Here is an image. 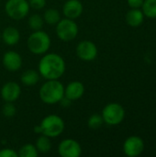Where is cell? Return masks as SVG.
Returning a JSON list of instances; mask_svg holds the SVG:
<instances>
[{
    "instance_id": "obj_7",
    "label": "cell",
    "mask_w": 156,
    "mask_h": 157,
    "mask_svg": "<svg viewBox=\"0 0 156 157\" xmlns=\"http://www.w3.org/2000/svg\"><path fill=\"white\" fill-rule=\"evenodd\" d=\"M101 115L105 123L114 126L123 121L125 118V110L119 103H109L105 106Z\"/></svg>"
},
{
    "instance_id": "obj_18",
    "label": "cell",
    "mask_w": 156,
    "mask_h": 157,
    "mask_svg": "<svg viewBox=\"0 0 156 157\" xmlns=\"http://www.w3.org/2000/svg\"><path fill=\"white\" fill-rule=\"evenodd\" d=\"M35 146L38 150L39 153L41 154H47L51 150V138L41 134L40 135L37 140H36V144Z\"/></svg>"
},
{
    "instance_id": "obj_14",
    "label": "cell",
    "mask_w": 156,
    "mask_h": 157,
    "mask_svg": "<svg viewBox=\"0 0 156 157\" xmlns=\"http://www.w3.org/2000/svg\"><path fill=\"white\" fill-rule=\"evenodd\" d=\"M85 93V86L80 81L70 82L66 87H64V97L72 101L78 100L83 97Z\"/></svg>"
},
{
    "instance_id": "obj_21",
    "label": "cell",
    "mask_w": 156,
    "mask_h": 157,
    "mask_svg": "<svg viewBox=\"0 0 156 157\" xmlns=\"http://www.w3.org/2000/svg\"><path fill=\"white\" fill-rule=\"evenodd\" d=\"M39 155V152L35 145L27 144L19 148L17 152L18 157H37Z\"/></svg>"
},
{
    "instance_id": "obj_22",
    "label": "cell",
    "mask_w": 156,
    "mask_h": 157,
    "mask_svg": "<svg viewBox=\"0 0 156 157\" xmlns=\"http://www.w3.org/2000/svg\"><path fill=\"white\" fill-rule=\"evenodd\" d=\"M28 24H29V29H31L32 30H34V31L35 30H40L43 27L44 19L40 15L33 14L29 17Z\"/></svg>"
},
{
    "instance_id": "obj_12",
    "label": "cell",
    "mask_w": 156,
    "mask_h": 157,
    "mask_svg": "<svg viewBox=\"0 0 156 157\" xmlns=\"http://www.w3.org/2000/svg\"><path fill=\"white\" fill-rule=\"evenodd\" d=\"M3 65L9 72H17L22 66V58L15 51H8L3 56Z\"/></svg>"
},
{
    "instance_id": "obj_8",
    "label": "cell",
    "mask_w": 156,
    "mask_h": 157,
    "mask_svg": "<svg viewBox=\"0 0 156 157\" xmlns=\"http://www.w3.org/2000/svg\"><path fill=\"white\" fill-rule=\"evenodd\" d=\"M58 154L62 157H79L82 154V147L74 139H64L58 146Z\"/></svg>"
},
{
    "instance_id": "obj_16",
    "label": "cell",
    "mask_w": 156,
    "mask_h": 157,
    "mask_svg": "<svg viewBox=\"0 0 156 157\" xmlns=\"http://www.w3.org/2000/svg\"><path fill=\"white\" fill-rule=\"evenodd\" d=\"M143 19L144 14L143 10H140L139 8H131L126 14V21L128 25L133 28L141 26L143 22Z\"/></svg>"
},
{
    "instance_id": "obj_10",
    "label": "cell",
    "mask_w": 156,
    "mask_h": 157,
    "mask_svg": "<svg viewBox=\"0 0 156 157\" xmlns=\"http://www.w3.org/2000/svg\"><path fill=\"white\" fill-rule=\"evenodd\" d=\"M144 150V143L139 136H131L123 144V152L129 157L139 156Z\"/></svg>"
},
{
    "instance_id": "obj_3",
    "label": "cell",
    "mask_w": 156,
    "mask_h": 157,
    "mask_svg": "<svg viewBox=\"0 0 156 157\" xmlns=\"http://www.w3.org/2000/svg\"><path fill=\"white\" fill-rule=\"evenodd\" d=\"M51 44L50 36L40 30H35L32 32L27 40V45L30 52L33 54H44L48 52Z\"/></svg>"
},
{
    "instance_id": "obj_2",
    "label": "cell",
    "mask_w": 156,
    "mask_h": 157,
    "mask_svg": "<svg viewBox=\"0 0 156 157\" xmlns=\"http://www.w3.org/2000/svg\"><path fill=\"white\" fill-rule=\"evenodd\" d=\"M39 95L43 103L49 105L56 104L64 96V86L58 79L47 80L40 86Z\"/></svg>"
},
{
    "instance_id": "obj_13",
    "label": "cell",
    "mask_w": 156,
    "mask_h": 157,
    "mask_svg": "<svg viewBox=\"0 0 156 157\" xmlns=\"http://www.w3.org/2000/svg\"><path fill=\"white\" fill-rule=\"evenodd\" d=\"M83 10V4L79 0H67L63 6V12L65 17L74 20L82 15Z\"/></svg>"
},
{
    "instance_id": "obj_20",
    "label": "cell",
    "mask_w": 156,
    "mask_h": 157,
    "mask_svg": "<svg viewBox=\"0 0 156 157\" xmlns=\"http://www.w3.org/2000/svg\"><path fill=\"white\" fill-rule=\"evenodd\" d=\"M142 7L144 16L150 18H156V0H144Z\"/></svg>"
},
{
    "instance_id": "obj_17",
    "label": "cell",
    "mask_w": 156,
    "mask_h": 157,
    "mask_svg": "<svg viewBox=\"0 0 156 157\" xmlns=\"http://www.w3.org/2000/svg\"><path fill=\"white\" fill-rule=\"evenodd\" d=\"M40 80V74L38 71L33 69L26 70L20 77L21 83L26 86H33Z\"/></svg>"
},
{
    "instance_id": "obj_28",
    "label": "cell",
    "mask_w": 156,
    "mask_h": 157,
    "mask_svg": "<svg viewBox=\"0 0 156 157\" xmlns=\"http://www.w3.org/2000/svg\"><path fill=\"white\" fill-rule=\"evenodd\" d=\"M72 100H70L69 98H67L66 97H64L63 96V98L60 100V104L63 107V108H68V107H70L71 106V104H72Z\"/></svg>"
},
{
    "instance_id": "obj_26",
    "label": "cell",
    "mask_w": 156,
    "mask_h": 157,
    "mask_svg": "<svg viewBox=\"0 0 156 157\" xmlns=\"http://www.w3.org/2000/svg\"><path fill=\"white\" fill-rule=\"evenodd\" d=\"M0 157H18L17 153L11 148H4L0 150Z\"/></svg>"
},
{
    "instance_id": "obj_25",
    "label": "cell",
    "mask_w": 156,
    "mask_h": 157,
    "mask_svg": "<svg viewBox=\"0 0 156 157\" xmlns=\"http://www.w3.org/2000/svg\"><path fill=\"white\" fill-rule=\"evenodd\" d=\"M28 2L33 9H42L46 6V0H29Z\"/></svg>"
},
{
    "instance_id": "obj_9",
    "label": "cell",
    "mask_w": 156,
    "mask_h": 157,
    "mask_svg": "<svg viewBox=\"0 0 156 157\" xmlns=\"http://www.w3.org/2000/svg\"><path fill=\"white\" fill-rule=\"evenodd\" d=\"M76 54L85 62L93 61L97 56V45L90 40H82L76 46Z\"/></svg>"
},
{
    "instance_id": "obj_27",
    "label": "cell",
    "mask_w": 156,
    "mask_h": 157,
    "mask_svg": "<svg viewBox=\"0 0 156 157\" xmlns=\"http://www.w3.org/2000/svg\"><path fill=\"white\" fill-rule=\"evenodd\" d=\"M127 1H128V5L131 8H140L142 7L144 0H127Z\"/></svg>"
},
{
    "instance_id": "obj_29",
    "label": "cell",
    "mask_w": 156,
    "mask_h": 157,
    "mask_svg": "<svg viewBox=\"0 0 156 157\" xmlns=\"http://www.w3.org/2000/svg\"><path fill=\"white\" fill-rule=\"evenodd\" d=\"M1 40H2V35L0 34V41H1Z\"/></svg>"
},
{
    "instance_id": "obj_15",
    "label": "cell",
    "mask_w": 156,
    "mask_h": 157,
    "mask_svg": "<svg viewBox=\"0 0 156 157\" xmlns=\"http://www.w3.org/2000/svg\"><path fill=\"white\" fill-rule=\"evenodd\" d=\"M2 40L9 46L16 45L20 40V34L17 29L14 27H7L2 32Z\"/></svg>"
},
{
    "instance_id": "obj_19",
    "label": "cell",
    "mask_w": 156,
    "mask_h": 157,
    "mask_svg": "<svg viewBox=\"0 0 156 157\" xmlns=\"http://www.w3.org/2000/svg\"><path fill=\"white\" fill-rule=\"evenodd\" d=\"M44 21L49 25H56L61 20V14L55 8H49L43 14Z\"/></svg>"
},
{
    "instance_id": "obj_6",
    "label": "cell",
    "mask_w": 156,
    "mask_h": 157,
    "mask_svg": "<svg viewBox=\"0 0 156 157\" xmlns=\"http://www.w3.org/2000/svg\"><path fill=\"white\" fill-rule=\"evenodd\" d=\"M29 4L27 0H7L5 5L6 15L15 20L26 17L29 12Z\"/></svg>"
},
{
    "instance_id": "obj_4",
    "label": "cell",
    "mask_w": 156,
    "mask_h": 157,
    "mask_svg": "<svg viewBox=\"0 0 156 157\" xmlns=\"http://www.w3.org/2000/svg\"><path fill=\"white\" fill-rule=\"evenodd\" d=\"M40 134H44L50 138H56L63 133L64 130V121L58 115L46 116L39 125Z\"/></svg>"
},
{
    "instance_id": "obj_24",
    "label": "cell",
    "mask_w": 156,
    "mask_h": 157,
    "mask_svg": "<svg viewBox=\"0 0 156 157\" xmlns=\"http://www.w3.org/2000/svg\"><path fill=\"white\" fill-rule=\"evenodd\" d=\"M16 112H17V109H16V107L14 106L13 102H6V104L3 106L2 113L6 118L14 117L16 115Z\"/></svg>"
},
{
    "instance_id": "obj_5",
    "label": "cell",
    "mask_w": 156,
    "mask_h": 157,
    "mask_svg": "<svg viewBox=\"0 0 156 157\" xmlns=\"http://www.w3.org/2000/svg\"><path fill=\"white\" fill-rule=\"evenodd\" d=\"M57 37L63 41H72L78 34V26L74 19L63 18L56 24Z\"/></svg>"
},
{
    "instance_id": "obj_23",
    "label": "cell",
    "mask_w": 156,
    "mask_h": 157,
    "mask_svg": "<svg viewBox=\"0 0 156 157\" xmlns=\"http://www.w3.org/2000/svg\"><path fill=\"white\" fill-rule=\"evenodd\" d=\"M104 123V120L102 118V115L99 114H93L89 117L87 121V126L92 130H97L99 129Z\"/></svg>"
},
{
    "instance_id": "obj_11",
    "label": "cell",
    "mask_w": 156,
    "mask_h": 157,
    "mask_svg": "<svg viewBox=\"0 0 156 157\" xmlns=\"http://www.w3.org/2000/svg\"><path fill=\"white\" fill-rule=\"evenodd\" d=\"M21 94V88L16 82L6 83L1 88V97L6 102H14L17 100Z\"/></svg>"
},
{
    "instance_id": "obj_1",
    "label": "cell",
    "mask_w": 156,
    "mask_h": 157,
    "mask_svg": "<svg viewBox=\"0 0 156 157\" xmlns=\"http://www.w3.org/2000/svg\"><path fill=\"white\" fill-rule=\"evenodd\" d=\"M38 71L47 80L59 79L65 72V62L57 53H45L40 60Z\"/></svg>"
}]
</instances>
